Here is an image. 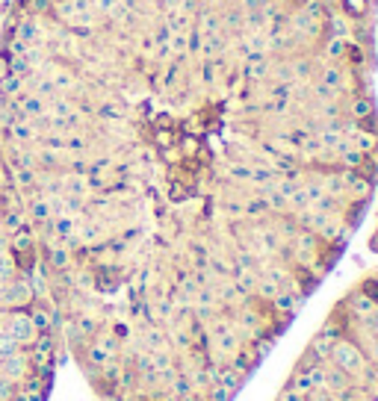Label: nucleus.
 <instances>
[{"label":"nucleus","instance_id":"nucleus-4","mask_svg":"<svg viewBox=\"0 0 378 401\" xmlns=\"http://www.w3.org/2000/svg\"><path fill=\"white\" fill-rule=\"evenodd\" d=\"M24 95V80L15 74H0V97H18Z\"/></svg>","mask_w":378,"mask_h":401},{"label":"nucleus","instance_id":"nucleus-1","mask_svg":"<svg viewBox=\"0 0 378 401\" xmlns=\"http://www.w3.org/2000/svg\"><path fill=\"white\" fill-rule=\"evenodd\" d=\"M74 71L48 275L101 401H234L378 198V0H53Z\"/></svg>","mask_w":378,"mask_h":401},{"label":"nucleus","instance_id":"nucleus-6","mask_svg":"<svg viewBox=\"0 0 378 401\" xmlns=\"http://www.w3.org/2000/svg\"><path fill=\"white\" fill-rule=\"evenodd\" d=\"M375 45H378V41H375ZM375 200H378V198H375ZM370 248L378 251V210H375V227H372V236H370Z\"/></svg>","mask_w":378,"mask_h":401},{"label":"nucleus","instance_id":"nucleus-5","mask_svg":"<svg viewBox=\"0 0 378 401\" xmlns=\"http://www.w3.org/2000/svg\"><path fill=\"white\" fill-rule=\"evenodd\" d=\"M18 275V269H15V260H12V254H0V283H6Z\"/></svg>","mask_w":378,"mask_h":401},{"label":"nucleus","instance_id":"nucleus-3","mask_svg":"<svg viewBox=\"0 0 378 401\" xmlns=\"http://www.w3.org/2000/svg\"><path fill=\"white\" fill-rule=\"evenodd\" d=\"M24 224H27V216H24L21 207H18V210H4V212H0V227H4L9 236L15 233V231H21Z\"/></svg>","mask_w":378,"mask_h":401},{"label":"nucleus","instance_id":"nucleus-2","mask_svg":"<svg viewBox=\"0 0 378 401\" xmlns=\"http://www.w3.org/2000/svg\"><path fill=\"white\" fill-rule=\"evenodd\" d=\"M275 401H378V269L334 301Z\"/></svg>","mask_w":378,"mask_h":401},{"label":"nucleus","instance_id":"nucleus-7","mask_svg":"<svg viewBox=\"0 0 378 401\" xmlns=\"http://www.w3.org/2000/svg\"><path fill=\"white\" fill-rule=\"evenodd\" d=\"M9 251V233L0 227V254H6Z\"/></svg>","mask_w":378,"mask_h":401}]
</instances>
